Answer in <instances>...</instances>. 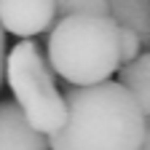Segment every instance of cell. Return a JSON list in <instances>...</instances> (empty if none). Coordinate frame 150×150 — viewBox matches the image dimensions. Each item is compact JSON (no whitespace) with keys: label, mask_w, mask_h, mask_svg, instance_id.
I'll list each match as a JSON object with an SVG mask.
<instances>
[{"label":"cell","mask_w":150,"mask_h":150,"mask_svg":"<svg viewBox=\"0 0 150 150\" xmlns=\"http://www.w3.org/2000/svg\"><path fill=\"white\" fill-rule=\"evenodd\" d=\"M139 150H150V115H147V126H145V139H142V147Z\"/></svg>","instance_id":"8fae6325"},{"label":"cell","mask_w":150,"mask_h":150,"mask_svg":"<svg viewBox=\"0 0 150 150\" xmlns=\"http://www.w3.org/2000/svg\"><path fill=\"white\" fill-rule=\"evenodd\" d=\"M67 121L48 134L51 150H139L147 115L123 83L99 81L62 91Z\"/></svg>","instance_id":"6da1fadb"},{"label":"cell","mask_w":150,"mask_h":150,"mask_svg":"<svg viewBox=\"0 0 150 150\" xmlns=\"http://www.w3.org/2000/svg\"><path fill=\"white\" fill-rule=\"evenodd\" d=\"M54 75L46 48L32 38H22V43H16L6 56V81L13 99L24 110L27 121L43 134L59 131L67 121V105Z\"/></svg>","instance_id":"3957f363"},{"label":"cell","mask_w":150,"mask_h":150,"mask_svg":"<svg viewBox=\"0 0 150 150\" xmlns=\"http://www.w3.org/2000/svg\"><path fill=\"white\" fill-rule=\"evenodd\" d=\"M6 56H8V43H6V30L0 24V88L6 81Z\"/></svg>","instance_id":"30bf717a"},{"label":"cell","mask_w":150,"mask_h":150,"mask_svg":"<svg viewBox=\"0 0 150 150\" xmlns=\"http://www.w3.org/2000/svg\"><path fill=\"white\" fill-rule=\"evenodd\" d=\"M54 72L72 86L107 81L118 72L121 30L110 13H70L56 19L46 38Z\"/></svg>","instance_id":"7a4b0ae2"},{"label":"cell","mask_w":150,"mask_h":150,"mask_svg":"<svg viewBox=\"0 0 150 150\" xmlns=\"http://www.w3.org/2000/svg\"><path fill=\"white\" fill-rule=\"evenodd\" d=\"M56 22V0H0V24L16 38L43 35Z\"/></svg>","instance_id":"277c9868"},{"label":"cell","mask_w":150,"mask_h":150,"mask_svg":"<svg viewBox=\"0 0 150 150\" xmlns=\"http://www.w3.org/2000/svg\"><path fill=\"white\" fill-rule=\"evenodd\" d=\"M70 13H110L107 0H56V19Z\"/></svg>","instance_id":"ba28073f"},{"label":"cell","mask_w":150,"mask_h":150,"mask_svg":"<svg viewBox=\"0 0 150 150\" xmlns=\"http://www.w3.org/2000/svg\"><path fill=\"white\" fill-rule=\"evenodd\" d=\"M121 62H131L134 56L142 54V43H139V35L134 30H129V27H121Z\"/></svg>","instance_id":"9c48e42d"},{"label":"cell","mask_w":150,"mask_h":150,"mask_svg":"<svg viewBox=\"0 0 150 150\" xmlns=\"http://www.w3.org/2000/svg\"><path fill=\"white\" fill-rule=\"evenodd\" d=\"M118 83L134 94L145 115H150V51H142L131 62H123L118 67Z\"/></svg>","instance_id":"52a82bcc"},{"label":"cell","mask_w":150,"mask_h":150,"mask_svg":"<svg viewBox=\"0 0 150 150\" xmlns=\"http://www.w3.org/2000/svg\"><path fill=\"white\" fill-rule=\"evenodd\" d=\"M107 11L121 27L139 35L142 51H150V0H107Z\"/></svg>","instance_id":"8992f818"},{"label":"cell","mask_w":150,"mask_h":150,"mask_svg":"<svg viewBox=\"0 0 150 150\" xmlns=\"http://www.w3.org/2000/svg\"><path fill=\"white\" fill-rule=\"evenodd\" d=\"M0 150H51L48 134L27 121L16 99H0Z\"/></svg>","instance_id":"5b68a950"}]
</instances>
